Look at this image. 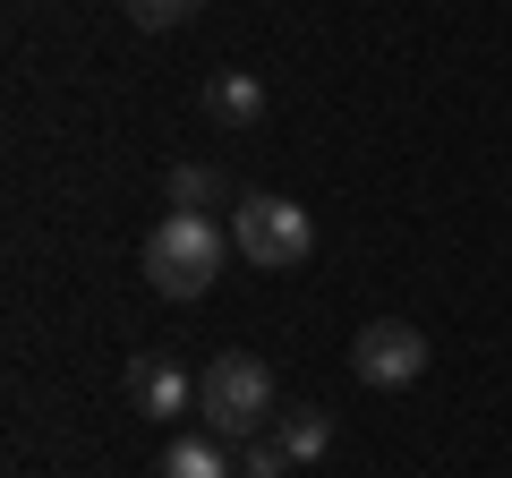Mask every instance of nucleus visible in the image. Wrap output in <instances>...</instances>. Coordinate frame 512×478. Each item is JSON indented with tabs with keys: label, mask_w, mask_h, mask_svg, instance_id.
<instances>
[{
	"label": "nucleus",
	"mask_w": 512,
	"mask_h": 478,
	"mask_svg": "<svg viewBox=\"0 0 512 478\" xmlns=\"http://www.w3.org/2000/svg\"><path fill=\"white\" fill-rule=\"evenodd\" d=\"M197 419L214 427L222 444H256V436H274V368L256 359V350H222V359H205L197 376Z\"/></svg>",
	"instance_id": "obj_1"
},
{
	"label": "nucleus",
	"mask_w": 512,
	"mask_h": 478,
	"mask_svg": "<svg viewBox=\"0 0 512 478\" xmlns=\"http://www.w3.org/2000/svg\"><path fill=\"white\" fill-rule=\"evenodd\" d=\"M222 257H231V231L214 214H163L146 231V282L163 299H205L214 274H222Z\"/></svg>",
	"instance_id": "obj_2"
},
{
	"label": "nucleus",
	"mask_w": 512,
	"mask_h": 478,
	"mask_svg": "<svg viewBox=\"0 0 512 478\" xmlns=\"http://www.w3.org/2000/svg\"><path fill=\"white\" fill-rule=\"evenodd\" d=\"M231 248L256 265V274H291V265L316 257V222H308V205L256 188V197L231 205Z\"/></svg>",
	"instance_id": "obj_3"
},
{
	"label": "nucleus",
	"mask_w": 512,
	"mask_h": 478,
	"mask_svg": "<svg viewBox=\"0 0 512 478\" xmlns=\"http://www.w3.org/2000/svg\"><path fill=\"white\" fill-rule=\"evenodd\" d=\"M350 376H359V385H376V393L419 385V376H427V333L402 325V316H376V325H359V342H350Z\"/></svg>",
	"instance_id": "obj_4"
},
{
	"label": "nucleus",
	"mask_w": 512,
	"mask_h": 478,
	"mask_svg": "<svg viewBox=\"0 0 512 478\" xmlns=\"http://www.w3.org/2000/svg\"><path fill=\"white\" fill-rule=\"evenodd\" d=\"M128 402L146 410V419H188V410H197V385H188V368L180 359H163V350H137V359H128Z\"/></svg>",
	"instance_id": "obj_5"
},
{
	"label": "nucleus",
	"mask_w": 512,
	"mask_h": 478,
	"mask_svg": "<svg viewBox=\"0 0 512 478\" xmlns=\"http://www.w3.org/2000/svg\"><path fill=\"white\" fill-rule=\"evenodd\" d=\"M205 120H214V129H256V120H265V77L256 69L205 77Z\"/></svg>",
	"instance_id": "obj_6"
},
{
	"label": "nucleus",
	"mask_w": 512,
	"mask_h": 478,
	"mask_svg": "<svg viewBox=\"0 0 512 478\" xmlns=\"http://www.w3.org/2000/svg\"><path fill=\"white\" fill-rule=\"evenodd\" d=\"M163 478H239V461H231V444H222L214 427H197V436H171Z\"/></svg>",
	"instance_id": "obj_7"
},
{
	"label": "nucleus",
	"mask_w": 512,
	"mask_h": 478,
	"mask_svg": "<svg viewBox=\"0 0 512 478\" xmlns=\"http://www.w3.org/2000/svg\"><path fill=\"white\" fill-rule=\"evenodd\" d=\"M274 444H282L291 461H325L333 419H325V410H282V419H274Z\"/></svg>",
	"instance_id": "obj_8"
},
{
	"label": "nucleus",
	"mask_w": 512,
	"mask_h": 478,
	"mask_svg": "<svg viewBox=\"0 0 512 478\" xmlns=\"http://www.w3.org/2000/svg\"><path fill=\"white\" fill-rule=\"evenodd\" d=\"M214 197H222V171L214 163H180V171H171V214H205Z\"/></svg>",
	"instance_id": "obj_9"
},
{
	"label": "nucleus",
	"mask_w": 512,
	"mask_h": 478,
	"mask_svg": "<svg viewBox=\"0 0 512 478\" xmlns=\"http://www.w3.org/2000/svg\"><path fill=\"white\" fill-rule=\"evenodd\" d=\"M197 9H205V0H128V18H137V26H188Z\"/></svg>",
	"instance_id": "obj_10"
},
{
	"label": "nucleus",
	"mask_w": 512,
	"mask_h": 478,
	"mask_svg": "<svg viewBox=\"0 0 512 478\" xmlns=\"http://www.w3.org/2000/svg\"><path fill=\"white\" fill-rule=\"evenodd\" d=\"M282 470H291V453H282L274 436H256L248 453H239V478H282Z\"/></svg>",
	"instance_id": "obj_11"
}]
</instances>
